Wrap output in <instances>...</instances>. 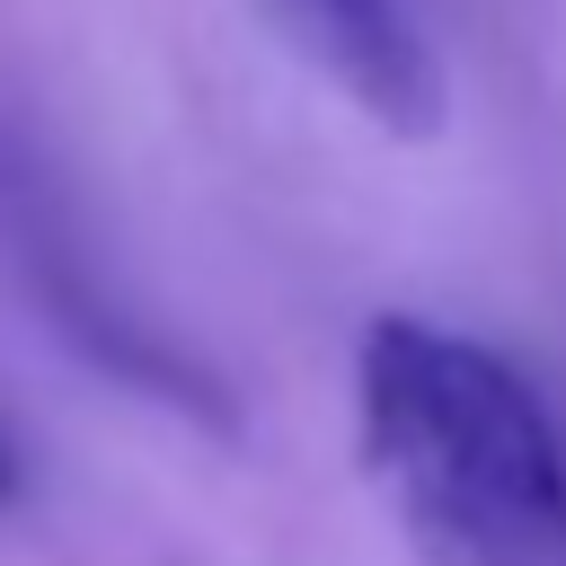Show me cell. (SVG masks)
<instances>
[{"mask_svg": "<svg viewBox=\"0 0 566 566\" xmlns=\"http://www.w3.org/2000/svg\"><path fill=\"white\" fill-rule=\"evenodd\" d=\"M354 424L424 566H566V433L495 345L380 310L354 345Z\"/></svg>", "mask_w": 566, "mask_h": 566, "instance_id": "6da1fadb", "label": "cell"}, {"mask_svg": "<svg viewBox=\"0 0 566 566\" xmlns=\"http://www.w3.org/2000/svg\"><path fill=\"white\" fill-rule=\"evenodd\" d=\"M0 265L9 283L27 292V310L115 389L168 407V416H195L212 433H230V389L212 363H195L124 283L115 265L88 248V212L71 203V186L53 177V159L0 124Z\"/></svg>", "mask_w": 566, "mask_h": 566, "instance_id": "7a4b0ae2", "label": "cell"}, {"mask_svg": "<svg viewBox=\"0 0 566 566\" xmlns=\"http://www.w3.org/2000/svg\"><path fill=\"white\" fill-rule=\"evenodd\" d=\"M292 18L327 53V71L363 97V115H380L398 133L442 124V71L416 27V0H292Z\"/></svg>", "mask_w": 566, "mask_h": 566, "instance_id": "3957f363", "label": "cell"}, {"mask_svg": "<svg viewBox=\"0 0 566 566\" xmlns=\"http://www.w3.org/2000/svg\"><path fill=\"white\" fill-rule=\"evenodd\" d=\"M18 495H27V460H18V433L0 424V513H9Z\"/></svg>", "mask_w": 566, "mask_h": 566, "instance_id": "277c9868", "label": "cell"}]
</instances>
